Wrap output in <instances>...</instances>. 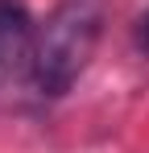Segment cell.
Here are the masks:
<instances>
[{
  "instance_id": "cell-1",
  "label": "cell",
  "mask_w": 149,
  "mask_h": 153,
  "mask_svg": "<svg viewBox=\"0 0 149 153\" xmlns=\"http://www.w3.org/2000/svg\"><path fill=\"white\" fill-rule=\"evenodd\" d=\"M99 33H104V0H58V8L37 29V50L29 66L37 95L58 100L71 91L95 54Z\"/></svg>"
},
{
  "instance_id": "cell-2",
  "label": "cell",
  "mask_w": 149,
  "mask_h": 153,
  "mask_svg": "<svg viewBox=\"0 0 149 153\" xmlns=\"http://www.w3.org/2000/svg\"><path fill=\"white\" fill-rule=\"evenodd\" d=\"M37 21L21 0H0V75L33 66Z\"/></svg>"
},
{
  "instance_id": "cell-3",
  "label": "cell",
  "mask_w": 149,
  "mask_h": 153,
  "mask_svg": "<svg viewBox=\"0 0 149 153\" xmlns=\"http://www.w3.org/2000/svg\"><path fill=\"white\" fill-rule=\"evenodd\" d=\"M137 46L149 54V13H145V17H137Z\"/></svg>"
}]
</instances>
